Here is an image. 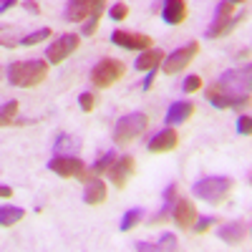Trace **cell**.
Here are the masks:
<instances>
[{
    "label": "cell",
    "mask_w": 252,
    "mask_h": 252,
    "mask_svg": "<svg viewBox=\"0 0 252 252\" xmlns=\"http://www.w3.org/2000/svg\"><path fill=\"white\" fill-rule=\"evenodd\" d=\"M111 43L129 48V51H146L152 48V38L144 33H126V31H114L111 33Z\"/></svg>",
    "instance_id": "cell-9"
},
{
    "label": "cell",
    "mask_w": 252,
    "mask_h": 252,
    "mask_svg": "<svg viewBox=\"0 0 252 252\" xmlns=\"http://www.w3.org/2000/svg\"><path fill=\"white\" fill-rule=\"evenodd\" d=\"M15 3H18V0H3V3H0V10L5 13V10H8V8H13Z\"/></svg>",
    "instance_id": "cell-36"
},
{
    "label": "cell",
    "mask_w": 252,
    "mask_h": 252,
    "mask_svg": "<svg viewBox=\"0 0 252 252\" xmlns=\"http://www.w3.org/2000/svg\"><path fill=\"white\" fill-rule=\"evenodd\" d=\"M109 15H111V20H124L126 15H129V8H126L124 3H116V5L109 10Z\"/></svg>",
    "instance_id": "cell-32"
},
{
    "label": "cell",
    "mask_w": 252,
    "mask_h": 252,
    "mask_svg": "<svg viewBox=\"0 0 252 252\" xmlns=\"http://www.w3.org/2000/svg\"><path fill=\"white\" fill-rule=\"evenodd\" d=\"M144 220V209H131V212H126L124 220H121V232H129V229H134L139 222Z\"/></svg>",
    "instance_id": "cell-23"
},
{
    "label": "cell",
    "mask_w": 252,
    "mask_h": 252,
    "mask_svg": "<svg viewBox=\"0 0 252 252\" xmlns=\"http://www.w3.org/2000/svg\"><path fill=\"white\" fill-rule=\"evenodd\" d=\"M182 89H184V94H194V91H199V89H202V78H199V76H187Z\"/></svg>",
    "instance_id": "cell-28"
},
{
    "label": "cell",
    "mask_w": 252,
    "mask_h": 252,
    "mask_svg": "<svg viewBox=\"0 0 252 252\" xmlns=\"http://www.w3.org/2000/svg\"><path fill=\"white\" fill-rule=\"evenodd\" d=\"M217 83L232 98V109H245L250 103V96H252V66L227 71V73H222V78Z\"/></svg>",
    "instance_id": "cell-1"
},
{
    "label": "cell",
    "mask_w": 252,
    "mask_h": 252,
    "mask_svg": "<svg viewBox=\"0 0 252 252\" xmlns=\"http://www.w3.org/2000/svg\"><path fill=\"white\" fill-rule=\"evenodd\" d=\"M48 169L58 177H78L81 182H89L91 174L86 172V164H83L78 157H71V154H58L48 161Z\"/></svg>",
    "instance_id": "cell-6"
},
{
    "label": "cell",
    "mask_w": 252,
    "mask_h": 252,
    "mask_svg": "<svg viewBox=\"0 0 252 252\" xmlns=\"http://www.w3.org/2000/svg\"><path fill=\"white\" fill-rule=\"evenodd\" d=\"M78 106H81L83 111H91V109L96 106V98H94V94H81V96H78Z\"/></svg>",
    "instance_id": "cell-31"
},
{
    "label": "cell",
    "mask_w": 252,
    "mask_h": 252,
    "mask_svg": "<svg viewBox=\"0 0 252 252\" xmlns=\"http://www.w3.org/2000/svg\"><path fill=\"white\" fill-rule=\"evenodd\" d=\"M46 38H51V28H40V31L26 35L23 40H20V46H38L40 40H46Z\"/></svg>",
    "instance_id": "cell-25"
},
{
    "label": "cell",
    "mask_w": 252,
    "mask_h": 252,
    "mask_svg": "<svg viewBox=\"0 0 252 252\" xmlns=\"http://www.w3.org/2000/svg\"><path fill=\"white\" fill-rule=\"evenodd\" d=\"M15 111H18V101H8L5 106H3V116H0V124L3 126H10L13 124V116H15Z\"/></svg>",
    "instance_id": "cell-26"
},
{
    "label": "cell",
    "mask_w": 252,
    "mask_h": 252,
    "mask_svg": "<svg viewBox=\"0 0 252 252\" xmlns=\"http://www.w3.org/2000/svg\"><path fill=\"white\" fill-rule=\"evenodd\" d=\"M215 222H217L215 217H202V220H197V222H194V232H197V235H204Z\"/></svg>",
    "instance_id": "cell-30"
},
{
    "label": "cell",
    "mask_w": 252,
    "mask_h": 252,
    "mask_svg": "<svg viewBox=\"0 0 252 252\" xmlns=\"http://www.w3.org/2000/svg\"><path fill=\"white\" fill-rule=\"evenodd\" d=\"M106 199V182H101L98 177H91L83 189V202L86 204H101Z\"/></svg>",
    "instance_id": "cell-16"
},
{
    "label": "cell",
    "mask_w": 252,
    "mask_h": 252,
    "mask_svg": "<svg viewBox=\"0 0 252 252\" xmlns=\"http://www.w3.org/2000/svg\"><path fill=\"white\" fill-rule=\"evenodd\" d=\"M0 194H3L5 199H10V197H13V189H10V187H3V189H0Z\"/></svg>",
    "instance_id": "cell-37"
},
{
    "label": "cell",
    "mask_w": 252,
    "mask_h": 252,
    "mask_svg": "<svg viewBox=\"0 0 252 252\" xmlns=\"http://www.w3.org/2000/svg\"><path fill=\"white\" fill-rule=\"evenodd\" d=\"M124 63L121 61H116V58H103V61H98L96 66H94V71H91V83L96 89H109L111 83H116L121 76H124Z\"/></svg>",
    "instance_id": "cell-5"
},
{
    "label": "cell",
    "mask_w": 252,
    "mask_h": 252,
    "mask_svg": "<svg viewBox=\"0 0 252 252\" xmlns=\"http://www.w3.org/2000/svg\"><path fill=\"white\" fill-rule=\"evenodd\" d=\"M164 51H159V48H146V51H141V56L136 58V71H154L157 66H161L164 63Z\"/></svg>",
    "instance_id": "cell-17"
},
{
    "label": "cell",
    "mask_w": 252,
    "mask_h": 252,
    "mask_svg": "<svg viewBox=\"0 0 252 252\" xmlns=\"http://www.w3.org/2000/svg\"><path fill=\"white\" fill-rule=\"evenodd\" d=\"M114 161H116V154H114V152H106V154H101V157H98V161H96V164L91 166V172H94V174L109 172Z\"/></svg>",
    "instance_id": "cell-24"
},
{
    "label": "cell",
    "mask_w": 252,
    "mask_h": 252,
    "mask_svg": "<svg viewBox=\"0 0 252 252\" xmlns=\"http://www.w3.org/2000/svg\"><path fill=\"white\" fill-rule=\"evenodd\" d=\"M245 18H247V13H240V15H235V18H232V15H229V18H217L215 23L207 28V35H209V38H222V35H227L232 28H237Z\"/></svg>",
    "instance_id": "cell-14"
},
{
    "label": "cell",
    "mask_w": 252,
    "mask_h": 252,
    "mask_svg": "<svg viewBox=\"0 0 252 252\" xmlns=\"http://www.w3.org/2000/svg\"><path fill=\"white\" fill-rule=\"evenodd\" d=\"M134 174V157H121L111 164L109 169V179L116 189H124V184L129 182V177Z\"/></svg>",
    "instance_id": "cell-10"
},
{
    "label": "cell",
    "mask_w": 252,
    "mask_h": 252,
    "mask_svg": "<svg viewBox=\"0 0 252 252\" xmlns=\"http://www.w3.org/2000/svg\"><path fill=\"white\" fill-rule=\"evenodd\" d=\"M23 217H26V209H20V207H10V204H5L3 209H0V224H3V227H10V224L20 222Z\"/></svg>",
    "instance_id": "cell-21"
},
{
    "label": "cell",
    "mask_w": 252,
    "mask_h": 252,
    "mask_svg": "<svg viewBox=\"0 0 252 252\" xmlns=\"http://www.w3.org/2000/svg\"><path fill=\"white\" fill-rule=\"evenodd\" d=\"M194 114V106L189 101H177V103H172L169 106V111H166V124H184L189 116Z\"/></svg>",
    "instance_id": "cell-19"
},
{
    "label": "cell",
    "mask_w": 252,
    "mask_h": 252,
    "mask_svg": "<svg viewBox=\"0 0 252 252\" xmlns=\"http://www.w3.org/2000/svg\"><path fill=\"white\" fill-rule=\"evenodd\" d=\"M177 184H172V187H166L164 189V202H174V197H177Z\"/></svg>",
    "instance_id": "cell-34"
},
{
    "label": "cell",
    "mask_w": 252,
    "mask_h": 252,
    "mask_svg": "<svg viewBox=\"0 0 252 252\" xmlns=\"http://www.w3.org/2000/svg\"><path fill=\"white\" fill-rule=\"evenodd\" d=\"M232 187H235V182L229 177H207L192 187V194L209 204H222L229 197V192H232Z\"/></svg>",
    "instance_id": "cell-3"
},
{
    "label": "cell",
    "mask_w": 252,
    "mask_h": 252,
    "mask_svg": "<svg viewBox=\"0 0 252 252\" xmlns=\"http://www.w3.org/2000/svg\"><path fill=\"white\" fill-rule=\"evenodd\" d=\"M48 76V61L31 58V61H18L8 68V81L18 89H31L43 83Z\"/></svg>",
    "instance_id": "cell-2"
},
{
    "label": "cell",
    "mask_w": 252,
    "mask_h": 252,
    "mask_svg": "<svg viewBox=\"0 0 252 252\" xmlns=\"http://www.w3.org/2000/svg\"><path fill=\"white\" fill-rule=\"evenodd\" d=\"M232 8H235V3H229V0L220 3V8H217V18H229V15H232Z\"/></svg>",
    "instance_id": "cell-33"
},
{
    "label": "cell",
    "mask_w": 252,
    "mask_h": 252,
    "mask_svg": "<svg viewBox=\"0 0 252 252\" xmlns=\"http://www.w3.org/2000/svg\"><path fill=\"white\" fill-rule=\"evenodd\" d=\"M207 101L212 103L215 109H232V98L220 89V83H212V86L207 89Z\"/></svg>",
    "instance_id": "cell-20"
},
{
    "label": "cell",
    "mask_w": 252,
    "mask_h": 252,
    "mask_svg": "<svg viewBox=\"0 0 252 252\" xmlns=\"http://www.w3.org/2000/svg\"><path fill=\"white\" fill-rule=\"evenodd\" d=\"M229 3H235V5H237V3H247V0H229Z\"/></svg>",
    "instance_id": "cell-38"
},
{
    "label": "cell",
    "mask_w": 252,
    "mask_h": 252,
    "mask_svg": "<svg viewBox=\"0 0 252 252\" xmlns=\"http://www.w3.org/2000/svg\"><path fill=\"white\" fill-rule=\"evenodd\" d=\"M177 144H179V136H177V131L172 129H164V131H159L152 141H149V149L152 154H166V152H172V149H177Z\"/></svg>",
    "instance_id": "cell-12"
},
{
    "label": "cell",
    "mask_w": 252,
    "mask_h": 252,
    "mask_svg": "<svg viewBox=\"0 0 252 252\" xmlns=\"http://www.w3.org/2000/svg\"><path fill=\"white\" fill-rule=\"evenodd\" d=\"M76 149H78V141L73 136H66V134H63L56 144V152H76Z\"/></svg>",
    "instance_id": "cell-27"
},
{
    "label": "cell",
    "mask_w": 252,
    "mask_h": 252,
    "mask_svg": "<svg viewBox=\"0 0 252 252\" xmlns=\"http://www.w3.org/2000/svg\"><path fill=\"white\" fill-rule=\"evenodd\" d=\"M94 13V0H71L66 8V18L71 23H81V20H89Z\"/></svg>",
    "instance_id": "cell-15"
},
{
    "label": "cell",
    "mask_w": 252,
    "mask_h": 252,
    "mask_svg": "<svg viewBox=\"0 0 252 252\" xmlns=\"http://www.w3.org/2000/svg\"><path fill=\"white\" fill-rule=\"evenodd\" d=\"M172 217H174V222L182 229H192L194 222H197V209H194V204L189 199H177V204L172 209Z\"/></svg>",
    "instance_id": "cell-11"
},
{
    "label": "cell",
    "mask_w": 252,
    "mask_h": 252,
    "mask_svg": "<svg viewBox=\"0 0 252 252\" xmlns=\"http://www.w3.org/2000/svg\"><path fill=\"white\" fill-rule=\"evenodd\" d=\"M199 53V43H189V46H182V48H177V51H172L169 56L164 58V63H161V71L164 73H179V71H184L189 63H192V58Z\"/></svg>",
    "instance_id": "cell-7"
},
{
    "label": "cell",
    "mask_w": 252,
    "mask_h": 252,
    "mask_svg": "<svg viewBox=\"0 0 252 252\" xmlns=\"http://www.w3.org/2000/svg\"><path fill=\"white\" fill-rule=\"evenodd\" d=\"M76 48H78V35L76 33H66V35H61L58 40H53V43L48 46L46 58H48V63H63Z\"/></svg>",
    "instance_id": "cell-8"
},
{
    "label": "cell",
    "mask_w": 252,
    "mask_h": 252,
    "mask_svg": "<svg viewBox=\"0 0 252 252\" xmlns=\"http://www.w3.org/2000/svg\"><path fill=\"white\" fill-rule=\"evenodd\" d=\"M237 134L252 136V116H240L237 119Z\"/></svg>",
    "instance_id": "cell-29"
},
{
    "label": "cell",
    "mask_w": 252,
    "mask_h": 252,
    "mask_svg": "<svg viewBox=\"0 0 252 252\" xmlns=\"http://www.w3.org/2000/svg\"><path fill=\"white\" fill-rule=\"evenodd\" d=\"M245 235H247V227H245L242 222H232V224H224V227L217 229V237H220L222 242H229V245L242 242Z\"/></svg>",
    "instance_id": "cell-18"
},
{
    "label": "cell",
    "mask_w": 252,
    "mask_h": 252,
    "mask_svg": "<svg viewBox=\"0 0 252 252\" xmlns=\"http://www.w3.org/2000/svg\"><path fill=\"white\" fill-rule=\"evenodd\" d=\"M250 184H252V179H250Z\"/></svg>",
    "instance_id": "cell-39"
},
{
    "label": "cell",
    "mask_w": 252,
    "mask_h": 252,
    "mask_svg": "<svg viewBox=\"0 0 252 252\" xmlns=\"http://www.w3.org/2000/svg\"><path fill=\"white\" fill-rule=\"evenodd\" d=\"M146 124H149V119H146V114H139V111L119 119V121H116V129H114V141H116L119 146L131 144L136 136L144 134Z\"/></svg>",
    "instance_id": "cell-4"
},
{
    "label": "cell",
    "mask_w": 252,
    "mask_h": 252,
    "mask_svg": "<svg viewBox=\"0 0 252 252\" xmlns=\"http://www.w3.org/2000/svg\"><path fill=\"white\" fill-rule=\"evenodd\" d=\"M136 250H177V237L174 235H164L157 245H146V242H139Z\"/></svg>",
    "instance_id": "cell-22"
},
{
    "label": "cell",
    "mask_w": 252,
    "mask_h": 252,
    "mask_svg": "<svg viewBox=\"0 0 252 252\" xmlns=\"http://www.w3.org/2000/svg\"><path fill=\"white\" fill-rule=\"evenodd\" d=\"M161 18H164V23H169V26H182L187 20V3L184 0H164Z\"/></svg>",
    "instance_id": "cell-13"
},
{
    "label": "cell",
    "mask_w": 252,
    "mask_h": 252,
    "mask_svg": "<svg viewBox=\"0 0 252 252\" xmlns=\"http://www.w3.org/2000/svg\"><path fill=\"white\" fill-rule=\"evenodd\" d=\"M23 5H26V10H28V13H33V15H38V13H40V8H38L35 0H26Z\"/></svg>",
    "instance_id": "cell-35"
}]
</instances>
